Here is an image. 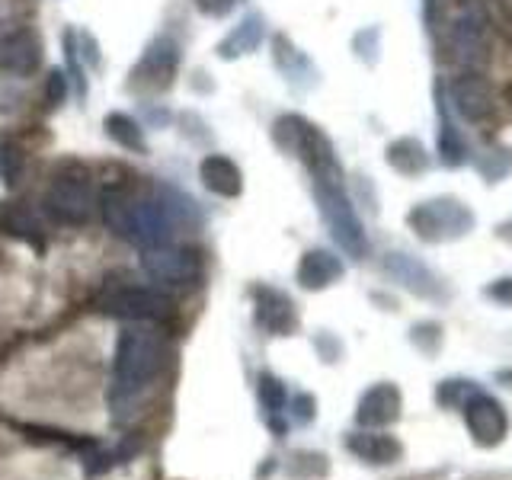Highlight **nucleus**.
I'll list each match as a JSON object with an SVG mask.
<instances>
[{"mask_svg": "<svg viewBox=\"0 0 512 480\" xmlns=\"http://www.w3.org/2000/svg\"><path fill=\"white\" fill-rule=\"evenodd\" d=\"M100 212L106 228L138 250L170 247V240L180 231V224L173 221L160 196L154 199V196H135V192L125 189H106L100 199Z\"/></svg>", "mask_w": 512, "mask_h": 480, "instance_id": "f257e3e1", "label": "nucleus"}, {"mask_svg": "<svg viewBox=\"0 0 512 480\" xmlns=\"http://www.w3.org/2000/svg\"><path fill=\"white\" fill-rule=\"evenodd\" d=\"M170 346L157 330L132 327L119 336L116 362H112V404L116 410L135 404L144 388H151L167 368Z\"/></svg>", "mask_w": 512, "mask_h": 480, "instance_id": "f03ea898", "label": "nucleus"}, {"mask_svg": "<svg viewBox=\"0 0 512 480\" xmlns=\"http://www.w3.org/2000/svg\"><path fill=\"white\" fill-rule=\"evenodd\" d=\"M272 141L276 148L288 157L301 160V167L311 173V180H343L346 170L336 157L333 141L317 122L308 116H298V112H282V116L272 122Z\"/></svg>", "mask_w": 512, "mask_h": 480, "instance_id": "7ed1b4c3", "label": "nucleus"}, {"mask_svg": "<svg viewBox=\"0 0 512 480\" xmlns=\"http://www.w3.org/2000/svg\"><path fill=\"white\" fill-rule=\"evenodd\" d=\"M311 189H314L317 212L324 218L330 237L336 240V247L349 253L352 260H365L372 244H368L356 202H352V196L346 192V176L343 180H311Z\"/></svg>", "mask_w": 512, "mask_h": 480, "instance_id": "20e7f679", "label": "nucleus"}, {"mask_svg": "<svg viewBox=\"0 0 512 480\" xmlns=\"http://www.w3.org/2000/svg\"><path fill=\"white\" fill-rule=\"evenodd\" d=\"M407 228L423 244H452L477 228L474 208L458 196H432L407 212Z\"/></svg>", "mask_w": 512, "mask_h": 480, "instance_id": "39448f33", "label": "nucleus"}, {"mask_svg": "<svg viewBox=\"0 0 512 480\" xmlns=\"http://www.w3.org/2000/svg\"><path fill=\"white\" fill-rule=\"evenodd\" d=\"M180 42L173 36H154L148 48L141 52L135 61V68L128 71V90L138 96H151V93H164L173 87L176 71H180Z\"/></svg>", "mask_w": 512, "mask_h": 480, "instance_id": "423d86ee", "label": "nucleus"}, {"mask_svg": "<svg viewBox=\"0 0 512 480\" xmlns=\"http://www.w3.org/2000/svg\"><path fill=\"white\" fill-rule=\"evenodd\" d=\"M381 272L388 279H394L413 298H423V301H432V304H445L448 298H452V288H448V282L439 276V272H432L420 260V256H413V253H404V250L384 253L381 256Z\"/></svg>", "mask_w": 512, "mask_h": 480, "instance_id": "0eeeda50", "label": "nucleus"}, {"mask_svg": "<svg viewBox=\"0 0 512 480\" xmlns=\"http://www.w3.org/2000/svg\"><path fill=\"white\" fill-rule=\"evenodd\" d=\"M442 93H445V106H452L455 116L471 125L487 122L496 109L493 87L480 71H458L448 84L442 80Z\"/></svg>", "mask_w": 512, "mask_h": 480, "instance_id": "6e6552de", "label": "nucleus"}, {"mask_svg": "<svg viewBox=\"0 0 512 480\" xmlns=\"http://www.w3.org/2000/svg\"><path fill=\"white\" fill-rule=\"evenodd\" d=\"M45 212L52 215L58 224H87L93 212L100 208L93 196V186L84 176H55L52 186L45 189Z\"/></svg>", "mask_w": 512, "mask_h": 480, "instance_id": "1a4fd4ad", "label": "nucleus"}, {"mask_svg": "<svg viewBox=\"0 0 512 480\" xmlns=\"http://www.w3.org/2000/svg\"><path fill=\"white\" fill-rule=\"evenodd\" d=\"M445 48H448V58H452L461 71H477L490 55L484 16L477 10L458 13L445 32Z\"/></svg>", "mask_w": 512, "mask_h": 480, "instance_id": "9d476101", "label": "nucleus"}, {"mask_svg": "<svg viewBox=\"0 0 512 480\" xmlns=\"http://www.w3.org/2000/svg\"><path fill=\"white\" fill-rule=\"evenodd\" d=\"M103 311L112 317H122V320H144V324H154V320H164L173 311V301L151 285H122L103 298Z\"/></svg>", "mask_w": 512, "mask_h": 480, "instance_id": "9b49d317", "label": "nucleus"}, {"mask_svg": "<svg viewBox=\"0 0 512 480\" xmlns=\"http://www.w3.org/2000/svg\"><path fill=\"white\" fill-rule=\"evenodd\" d=\"M461 416H464V426H468L474 442L484 445V448H496L509 432L506 407L493 394L480 391V388L461 404Z\"/></svg>", "mask_w": 512, "mask_h": 480, "instance_id": "f8f14e48", "label": "nucleus"}, {"mask_svg": "<svg viewBox=\"0 0 512 480\" xmlns=\"http://www.w3.org/2000/svg\"><path fill=\"white\" fill-rule=\"evenodd\" d=\"M141 266L160 285H192L199 279V256L183 247L144 250Z\"/></svg>", "mask_w": 512, "mask_h": 480, "instance_id": "ddd939ff", "label": "nucleus"}, {"mask_svg": "<svg viewBox=\"0 0 512 480\" xmlns=\"http://www.w3.org/2000/svg\"><path fill=\"white\" fill-rule=\"evenodd\" d=\"M45 58V45L39 39V32L32 29H13L0 39V71H7L13 77H32L39 74Z\"/></svg>", "mask_w": 512, "mask_h": 480, "instance_id": "4468645a", "label": "nucleus"}, {"mask_svg": "<svg viewBox=\"0 0 512 480\" xmlns=\"http://www.w3.org/2000/svg\"><path fill=\"white\" fill-rule=\"evenodd\" d=\"M272 64L276 71L285 77V84L292 90H314L320 84V71L317 64L301 52V48L285 36V32H276L272 36Z\"/></svg>", "mask_w": 512, "mask_h": 480, "instance_id": "2eb2a0df", "label": "nucleus"}, {"mask_svg": "<svg viewBox=\"0 0 512 480\" xmlns=\"http://www.w3.org/2000/svg\"><path fill=\"white\" fill-rule=\"evenodd\" d=\"M253 301H256V324H260L269 336H292L298 330L295 304L285 292H279V288L256 285Z\"/></svg>", "mask_w": 512, "mask_h": 480, "instance_id": "dca6fc26", "label": "nucleus"}, {"mask_svg": "<svg viewBox=\"0 0 512 480\" xmlns=\"http://www.w3.org/2000/svg\"><path fill=\"white\" fill-rule=\"evenodd\" d=\"M295 276L304 292H324V288L336 285L346 276V263L333 250L311 247V250H304V256L298 260Z\"/></svg>", "mask_w": 512, "mask_h": 480, "instance_id": "f3484780", "label": "nucleus"}, {"mask_svg": "<svg viewBox=\"0 0 512 480\" xmlns=\"http://www.w3.org/2000/svg\"><path fill=\"white\" fill-rule=\"evenodd\" d=\"M432 96H436V109H439V141H436V154H439V164L448 170H458L464 164H471V148L464 141L461 128L452 122L448 116V106H445V93H442V80L432 84Z\"/></svg>", "mask_w": 512, "mask_h": 480, "instance_id": "a211bd4d", "label": "nucleus"}, {"mask_svg": "<svg viewBox=\"0 0 512 480\" xmlns=\"http://www.w3.org/2000/svg\"><path fill=\"white\" fill-rule=\"evenodd\" d=\"M199 180L218 199H240L244 192V170L228 154H205L199 160Z\"/></svg>", "mask_w": 512, "mask_h": 480, "instance_id": "6ab92c4d", "label": "nucleus"}, {"mask_svg": "<svg viewBox=\"0 0 512 480\" xmlns=\"http://www.w3.org/2000/svg\"><path fill=\"white\" fill-rule=\"evenodd\" d=\"M400 407H404V400H400L397 384L381 381L362 394L359 407H356V420L362 426H391L400 420Z\"/></svg>", "mask_w": 512, "mask_h": 480, "instance_id": "aec40b11", "label": "nucleus"}, {"mask_svg": "<svg viewBox=\"0 0 512 480\" xmlns=\"http://www.w3.org/2000/svg\"><path fill=\"white\" fill-rule=\"evenodd\" d=\"M266 39V20H263V13H247L244 20H240L228 36H224L218 45H215V55L221 61H237V58H244V55H253L256 48L263 45Z\"/></svg>", "mask_w": 512, "mask_h": 480, "instance_id": "412c9836", "label": "nucleus"}, {"mask_svg": "<svg viewBox=\"0 0 512 480\" xmlns=\"http://www.w3.org/2000/svg\"><path fill=\"white\" fill-rule=\"evenodd\" d=\"M384 160H388V167L394 173L407 176V180H416V176L429 173V167H432V154L416 135L394 138L388 148H384Z\"/></svg>", "mask_w": 512, "mask_h": 480, "instance_id": "4be33fe9", "label": "nucleus"}, {"mask_svg": "<svg viewBox=\"0 0 512 480\" xmlns=\"http://www.w3.org/2000/svg\"><path fill=\"white\" fill-rule=\"evenodd\" d=\"M346 448L368 464H394L404 458V445L394 436H384V432H352Z\"/></svg>", "mask_w": 512, "mask_h": 480, "instance_id": "5701e85b", "label": "nucleus"}, {"mask_svg": "<svg viewBox=\"0 0 512 480\" xmlns=\"http://www.w3.org/2000/svg\"><path fill=\"white\" fill-rule=\"evenodd\" d=\"M4 231L13 234L23 244L42 250L45 247V221L29 202H13L4 212Z\"/></svg>", "mask_w": 512, "mask_h": 480, "instance_id": "b1692460", "label": "nucleus"}, {"mask_svg": "<svg viewBox=\"0 0 512 480\" xmlns=\"http://www.w3.org/2000/svg\"><path fill=\"white\" fill-rule=\"evenodd\" d=\"M103 132L112 144L132 151V154H148V141H144V128L138 119H132L128 112H109L103 119Z\"/></svg>", "mask_w": 512, "mask_h": 480, "instance_id": "393cba45", "label": "nucleus"}, {"mask_svg": "<svg viewBox=\"0 0 512 480\" xmlns=\"http://www.w3.org/2000/svg\"><path fill=\"white\" fill-rule=\"evenodd\" d=\"M61 48H64V64H68V84L80 103L87 100V77H84V64H80V48H77V29L68 26L61 32Z\"/></svg>", "mask_w": 512, "mask_h": 480, "instance_id": "a878e982", "label": "nucleus"}, {"mask_svg": "<svg viewBox=\"0 0 512 480\" xmlns=\"http://www.w3.org/2000/svg\"><path fill=\"white\" fill-rule=\"evenodd\" d=\"M410 343L423 352V356H436L445 346V330L439 320H420V324L410 327Z\"/></svg>", "mask_w": 512, "mask_h": 480, "instance_id": "bb28decb", "label": "nucleus"}, {"mask_svg": "<svg viewBox=\"0 0 512 480\" xmlns=\"http://www.w3.org/2000/svg\"><path fill=\"white\" fill-rule=\"evenodd\" d=\"M352 52L362 64L368 68H375L378 58H381V26H365L359 29L356 36H352Z\"/></svg>", "mask_w": 512, "mask_h": 480, "instance_id": "cd10ccee", "label": "nucleus"}, {"mask_svg": "<svg viewBox=\"0 0 512 480\" xmlns=\"http://www.w3.org/2000/svg\"><path fill=\"white\" fill-rule=\"evenodd\" d=\"M474 391H477V381H471V378H448V381L439 384L436 397H439V404H442V407H448V410H461V404H464V400H468Z\"/></svg>", "mask_w": 512, "mask_h": 480, "instance_id": "c85d7f7f", "label": "nucleus"}, {"mask_svg": "<svg viewBox=\"0 0 512 480\" xmlns=\"http://www.w3.org/2000/svg\"><path fill=\"white\" fill-rule=\"evenodd\" d=\"M509 167H512V154L503 151V148L500 151H487L484 157L477 160V170H480V176H484V183H500Z\"/></svg>", "mask_w": 512, "mask_h": 480, "instance_id": "c756f323", "label": "nucleus"}, {"mask_svg": "<svg viewBox=\"0 0 512 480\" xmlns=\"http://www.w3.org/2000/svg\"><path fill=\"white\" fill-rule=\"evenodd\" d=\"M20 173H23V154L20 148H13V144L0 141V180H4V186H16L20 183Z\"/></svg>", "mask_w": 512, "mask_h": 480, "instance_id": "7c9ffc66", "label": "nucleus"}, {"mask_svg": "<svg viewBox=\"0 0 512 480\" xmlns=\"http://www.w3.org/2000/svg\"><path fill=\"white\" fill-rule=\"evenodd\" d=\"M68 93H71V84H68V74L61 68H52L45 74V103L58 109L61 103H68Z\"/></svg>", "mask_w": 512, "mask_h": 480, "instance_id": "2f4dec72", "label": "nucleus"}, {"mask_svg": "<svg viewBox=\"0 0 512 480\" xmlns=\"http://www.w3.org/2000/svg\"><path fill=\"white\" fill-rule=\"evenodd\" d=\"M77 48H80V61H87L93 71L103 68V55H100V42L90 32H77Z\"/></svg>", "mask_w": 512, "mask_h": 480, "instance_id": "473e14b6", "label": "nucleus"}, {"mask_svg": "<svg viewBox=\"0 0 512 480\" xmlns=\"http://www.w3.org/2000/svg\"><path fill=\"white\" fill-rule=\"evenodd\" d=\"M192 7L208 16V20H224L237 7V0H192Z\"/></svg>", "mask_w": 512, "mask_h": 480, "instance_id": "72a5a7b5", "label": "nucleus"}, {"mask_svg": "<svg viewBox=\"0 0 512 480\" xmlns=\"http://www.w3.org/2000/svg\"><path fill=\"white\" fill-rule=\"evenodd\" d=\"M484 295L496 304H503V308H512V276H503L496 279L484 288Z\"/></svg>", "mask_w": 512, "mask_h": 480, "instance_id": "f704fd0d", "label": "nucleus"}, {"mask_svg": "<svg viewBox=\"0 0 512 480\" xmlns=\"http://www.w3.org/2000/svg\"><path fill=\"white\" fill-rule=\"evenodd\" d=\"M356 180V196H359V205H365L368 212H378V199H375V189L372 183H368V176L359 173V176H352Z\"/></svg>", "mask_w": 512, "mask_h": 480, "instance_id": "c9c22d12", "label": "nucleus"}, {"mask_svg": "<svg viewBox=\"0 0 512 480\" xmlns=\"http://www.w3.org/2000/svg\"><path fill=\"white\" fill-rule=\"evenodd\" d=\"M314 343L320 349V356H324V362H336V359L343 356V343L336 340V336H330V333H320Z\"/></svg>", "mask_w": 512, "mask_h": 480, "instance_id": "e433bc0d", "label": "nucleus"}, {"mask_svg": "<svg viewBox=\"0 0 512 480\" xmlns=\"http://www.w3.org/2000/svg\"><path fill=\"white\" fill-rule=\"evenodd\" d=\"M295 410H298V420H301V423H304V420H314V397L301 394V397L295 400Z\"/></svg>", "mask_w": 512, "mask_h": 480, "instance_id": "4c0bfd02", "label": "nucleus"}, {"mask_svg": "<svg viewBox=\"0 0 512 480\" xmlns=\"http://www.w3.org/2000/svg\"><path fill=\"white\" fill-rule=\"evenodd\" d=\"M180 122H183V125H189V128H199V125H205V122H202L199 116H192V112H183V116H180ZM186 135L192 138V135H196V132H186ZM199 141H202V144H208V141H212V135H208V132H202V138H199Z\"/></svg>", "mask_w": 512, "mask_h": 480, "instance_id": "58836bf2", "label": "nucleus"}, {"mask_svg": "<svg viewBox=\"0 0 512 480\" xmlns=\"http://www.w3.org/2000/svg\"><path fill=\"white\" fill-rule=\"evenodd\" d=\"M496 240H503V244H509L512 247V218H506V221H500L496 224Z\"/></svg>", "mask_w": 512, "mask_h": 480, "instance_id": "ea45409f", "label": "nucleus"}, {"mask_svg": "<svg viewBox=\"0 0 512 480\" xmlns=\"http://www.w3.org/2000/svg\"><path fill=\"white\" fill-rule=\"evenodd\" d=\"M208 74L205 71H196V74H192V90H202V93H212L215 87L212 84H208V80H205Z\"/></svg>", "mask_w": 512, "mask_h": 480, "instance_id": "a19ab883", "label": "nucleus"}, {"mask_svg": "<svg viewBox=\"0 0 512 480\" xmlns=\"http://www.w3.org/2000/svg\"><path fill=\"white\" fill-rule=\"evenodd\" d=\"M493 378H496V384H503V388L512 391V368H500V372H496Z\"/></svg>", "mask_w": 512, "mask_h": 480, "instance_id": "79ce46f5", "label": "nucleus"}]
</instances>
